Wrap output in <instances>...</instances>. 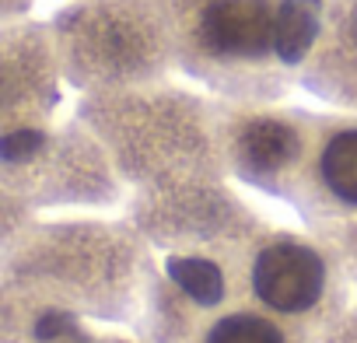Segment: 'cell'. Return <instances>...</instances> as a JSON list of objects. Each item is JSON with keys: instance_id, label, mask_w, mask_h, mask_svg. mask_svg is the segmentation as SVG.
Returning <instances> with one entry per match:
<instances>
[{"instance_id": "cell-4", "label": "cell", "mask_w": 357, "mask_h": 343, "mask_svg": "<svg viewBox=\"0 0 357 343\" xmlns=\"http://www.w3.org/2000/svg\"><path fill=\"white\" fill-rule=\"evenodd\" d=\"M238 147L252 168H277L298 154V133L280 119L259 116V119H249V126L238 137Z\"/></svg>"}, {"instance_id": "cell-8", "label": "cell", "mask_w": 357, "mask_h": 343, "mask_svg": "<svg viewBox=\"0 0 357 343\" xmlns=\"http://www.w3.org/2000/svg\"><path fill=\"white\" fill-rule=\"evenodd\" d=\"M207 343H284L280 333L256 315H228L211 329Z\"/></svg>"}, {"instance_id": "cell-2", "label": "cell", "mask_w": 357, "mask_h": 343, "mask_svg": "<svg viewBox=\"0 0 357 343\" xmlns=\"http://www.w3.org/2000/svg\"><path fill=\"white\" fill-rule=\"evenodd\" d=\"M273 0H207L197 15V39L218 60H263L277 53Z\"/></svg>"}, {"instance_id": "cell-9", "label": "cell", "mask_w": 357, "mask_h": 343, "mask_svg": "<svg viewBox=\"0 0 357 343\" xmlns=\"http://www.w3.org/2000/svg\"><path fill=\"white\" fill-rule=\"evenodd\" d=\"M29 228V204L25 197L0 176V249H4L15 235Z\"/></svg>"}, {"instance_id": "cell-5", "label": "cell", "mask_w": 357, "mask_h": 343, "mask_svg": "<svg viewBox=\"0 0 357 343\" xmlns=\"http://www.w3.org/2000/svg\"><path fill=\"white\" fill-rule=\"evenodd\" d=\"M319 18H322V4L319 0H280L277 11V56L284 63H298L315 36H319Z\"/></svg>"}, {"instance_id": "cell-3", "label": "cell", "mask_w": 357, "mask_h": 343, "mask_svg": "<svg viewBox=\"0 0 357 343\" xmlns=\"http://www.w3.org/2000/svg\"><path fill=\"white\" fill-rule=\"evenodd\" d=\"M326 284L322 259L308 245L280 242L259 252L252 266V287L256 294L277 308V312H305L319 301Z\"/></svg>"}, {"instance_id": "cell-10", "label": "cell", "mask_w": 357, "mask_h": 343, "mask_svg": "<svg viewBox=\"0 0 357 343\" xmlns=\"http://www.w3.org/2000/svg\"><path fill=\"white\" fill-rule=\"evenodd\" d=\"M25 8H29V0H0V25L15 22Z\"/></svg>"}, {"instance_id": "cell-1", "label": "cell", "mask_w": 357, "mask_h": 343, "mask_svg": "<svg viewBox=\"0 0 357 343\" xmlns=\"http://www.w3.org/2000/svg\"><path fill=\"white\" fill-rule=\"evenodd\" d=\"M56 43L43 25H0V140L43 126L56 102Z\"/></svg>"}, {"instance_id": "cell-6", "label": "cell", "mask_w": 357, "mask_h": 343, "mask_svg": "<svg viewBox=\"0 0 357 343\" xmlns=\"http://www.w3.org/2000/svg\"><path fill=\"white\" fill-rule=\"evenodd\" d=\"M322 179L333 197L357 204V126L340 130L322 147Z\"/></svg>"}, {"instance_id": "cell-12", "label": "cell", "mask_w": 357, "mask_h": 343, "mask_svg": "<svg viewBox=\"0 0 357 343\" xmlns=\"http://www.w3.org/2000/svg\"><path fill=\"white\" fill-rule=\"evenodd\" d=\"M60 343H102V340H91V336L81 329V333H74V336H67V340H60Z\"/></svg>"}, {"instance_id": "cell-7", "label": "cell", "mask_w": 357, "mask_h": 343, "mask_svg": "<svg viewBox=\"0 0 357 343\" xmlns=\"http://www.w3.org/2000/svg\"><path fill=\"white\" fill-rule=\"evenodd\" d=\"M168 273H172V280L178 287H183L193 301H200V305H214L225 294V277L207 259H168Z\"/></svg>"}, {"instance_id": "cell-11", "label": "cell", "mask_w": 357, "mask_h": 343, "mask_svg": "<svg viewBox=\"0 0 357 343\" xmlns=\"http://www.w3.org/2000/svg\"><path fill=\"white\" fill-rule=\"evenodd\" d=\"M347 39L357 49V0H350V8H347Z\"/></svg>"}]
</instances>
